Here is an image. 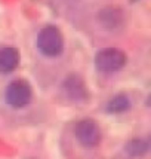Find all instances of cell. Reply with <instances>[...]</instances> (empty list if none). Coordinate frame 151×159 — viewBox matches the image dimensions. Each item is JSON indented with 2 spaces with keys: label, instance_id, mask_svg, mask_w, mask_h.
<instances>
[{
  "label": "cell",
  "instance_id": "obj_1",
  "mask_svg": "<svg viewBox=\"0 0 151 159\" xmlns=\"http://www.w3.org/2000/svg\"><path fill=\"white\" fill-rule=\"evenodd\" d=\"M37 48L43 55L58 57L64 49V37L59 28L55 25H46L37 34Z\"/></svg>",
  "mask_w": 151,
  "mask_h": 159
},
{
  "label": "cell",
  "instance_id": "obj_2",
  "mask_svg": "<svg viewBox=\"0 0 151 159\" xmlns=\"http://www.w3.org/2000/svg\"><path fill=\"white\" fill-rule=\"evenodd\" d=\"M127 61L126 54L117 48L101 49L95 55V67L102 73H114L124 67Z\"/></svg>",
  "mask_w": 151,
  "mask_h": 159
},
{
  "label": "cell",
  "instance_id": "obj_3",
  "mask_svg": "<svg viewBox=\"0 0 151 159\" xmlns=\"http://www.w3.org/2000/svg\"><path fill=\"white\" fill-rule=\"evenodd\" d=\"M31 97H33L31 86L24 79H16L14 82H11L5 89V100L14 109H22L28 106L31 101Z\"/></svg>",
  "mask_w": 151,
  "mask_h": 159
},
{
  "label": "cell",
  "instance_id": "obj_4",
  "mask_svg": "<svg viewBox=\"0 0 151 159\" xmlns=\"http://www.w3.org/2000/svg\"><path fill=\"white\" fill-rule=\"evenodd\" d=\"M74 134L77 141L86 149L96 147L101 141V129L93 119H82L77 122Z\"/></svg>",
  "mask_w": 151,
  "mask_h": 159
},
{
  "label": "cell",
  "instance_id": "obj_5",
  "mask_svg": "<svg viewBox=\"0 0 151 159\" xmlns=\"http://www.w3.org/2000/svg\"><path fill=\"white\" fill-rule=\"evenodd\" d=\"M62 91L64 95L71 101H82L88 97V89L83 79L77 75H70L62 82Z\"/></svg>",
  "mask_w": 151,
  "mask_h": 159
},
{
  "label": "cell",
  "instance_id": "obj_6",
  "mask_svg": "<svg viewBox=\"0 0 151 159\" xmlns=\"http://www.w3.org/2000/svg\"><path fill=\"white\" fill-rule=\"evenodd\" d=\"M98 21H99V24L104 28L116 30V28L122 27V24L124 21L123 11L120 7H114V6L104 7L102 11H99V14H98Z\"/></svg>",
  "mask_w": 151,
  "mask_h": 159
},
{
  "label": "cell",
  "instance_id": "obj_7",
  "mask_svg": "<svg viewBox=\"0 0 151 159\" xmlns=\"http://www.w3.org/2000/svg\"><path fill=\"white\" fill-rule=\"evenodd\" d=\"M19 64V52L15 48L0 49V73H12Z\"/></svg>",
  "mask_w": 151,
  "mask_h": 159
},
{
  "label": "cell",
  "instance_id": "obj_8",
  "mask_svg": "<svg viewBox=\"0 0 151 159\" xmlns=\"http://www.w3.org/2000/svg\"><path fill=\"white\" fill-rule=\"evenodd\" d=\"M129 109H131V98L126 94H117L107 104L108 113H123Z\"/></svg>",
  "mask_w": 151,
  "mask_h": 159
},
{
  "label": "cell",
  "instance_id": "obj_9",
  "mask_svg": "<svg viewBox=\"0 0 151 159\" xmlns=\"http://www.w3.org/2000/svg\"><path fill=\"white\" fill-rule=\"evenodd\" d=\"M148 141L147 140H142V139H135V140H131L126 147H124V150L127 152L129 156L132 158H141V156H144L145 153L148 152Z\"/></svg>",
  "mask_w": 151,
  "mask_h": 159
},
{
  "label": "cell",
  "instance_id": "obj_10",
  "mask_svg": "<svg viewBox=\"0 0 151 159\" xmlns=\"http://www.w3.org/2000/svg\"><path fill=\"white\" fill-rule=\"evenodd\" d=\"M131 2H138V0H131Z\"/></svg>",
  "mask_w": 151,
  "mask_h": 159
}]
</instances>
